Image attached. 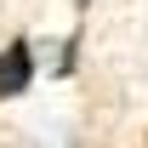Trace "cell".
<instances>
[{"label":"cell","mask_w":148,"mask_h":148,"mask_svg":"<svg viewBox=\"0 0 148 148\" xmlns=\"http://www.w3.org/2000/svg\"><path fill=\"white\" fill-rule=\"evenodd\" d=\"M29 80H34V46H29V40H12V46L0 51V97L29 91Z\"/></svg>","instance_id":"obj_1"},{"label":"cell","mask_w":148,"mask_h":148,"mask_svg":"<svg viewBox=\"0 0 148 148\" xmlns=\"http://www.w3.org/2000/svg\"><path fill=\"white\" fill-rule=\"evenodd\" d=\"M74 57H80V34H69V40H63V51H57V63H51V69H57V74H74Z\"/></svg>","instance_id":"obj_2"},{"label":"cell","mask_w":148,"mask_h":148,"mask_svg":"<svg viewBox=\"0 0 148 148\" xmlns=\"http://www.w3.org/2000/svg\"><path fill=\"white\" fill-rule=\"evenodd\" d=\"M86 6H91V0H74V12H86Z\"/></svg>","instance_id":"obj_3"}]
</instances>
